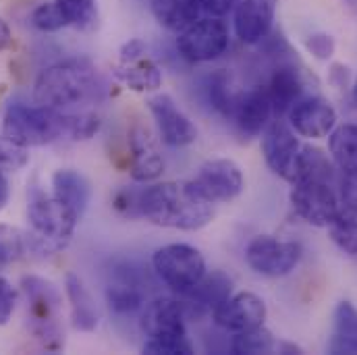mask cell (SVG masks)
Returning a JSON list of instances; mask_svg holds the SVG:
<instances>
[{"label": "cell", "mask_w": 357, "mask_h": 355, "mask_svg": "<svg viewBox=\"0 0 357 355\" xmlns=\"http://www.w3.org/2000/svg\"><path fill=\"white\" fill-rule=\"evenodd\" d=\"M142 218L156 227L199 231L210 225L214 212L191 185V181H165L142 187Z\"/></svg>", "instance_id": "6da1fadb"}, {"label": "cell", "mask_w": 357, "mask_h": 355, "mask_svg": "<svg viewBox=\"0 0 357 355\" xmlns=\"http://www.w3.org/2000/svg\"><path fill=\"white\" fill-rule=\"evenodd\" d=\"M100 75L88 59H67L46 67L36 84L33 100L40 106L67 110L93 100L100 91Z\"/></svg>", "instance_id": "7a4b0ae2"}, {"label": "cell", "mask_w": 357, "mask_h": 355, "mask_svg": "<svg viewBox=\"0 0 357 355\" xmlns=\"http://www.w3.org/2000/svg\"><path fill=\"white\" fill-rule=\"evenodd\" d=\"M27 218L31 225V231L27 233L29 254L40 256H52L65 250L79 222V218L63 202L40 189H36L29 197Z\"/></svg>", "instance_id": "3957f363"}, {"label": "cell", "mask_w": 357, "mask_h": 355, "mask_svg": "<svg viewBox=\"0 0 357 355\" xmlns=\"http://www.w3.org/2000/svg\"><path fill=\"white\" fill-rule=\"evenodd\" d=\"M2 133L25 148L48 146L67 137V112L40 104L10 102L4 110Z\"/></svg>", "instance_id": "277c9868"}, {"label": "cell", "mask_w": 357, "mask_h": 355, "mask_svg": "<svg viewBox=\"0 0 357 355\" xmlns=\"http://www.w3.org/2000/svg\"><path fill=\"white\" fill-rule=\"evenodd\" d=\"M21 289L27 299V316L29 328L40 345L48 352H61L65 345L63 328H61V310L63 295L54 282L42 276H23Z\"/></svg>", "instance_id": "5b68a950"}, {"label": "cell", "mask_w": 357, "mask_h": 355, "mask_svg": "<svg viewBox=\"0 0 357 355\" xmlns=\"http://www.w3.org/2000/svg\"><path fill=\"white\" fill-rule=\"evenodd\" d=\"M152 268L175 293L189 291L208 272L202 252L189 243H169L158 248L152 256Z\"/></svg>", "instance_id": "8992f818"}, {"label": "cell", "mask_w": 357, "mask_h": 355, "mask_svg": "<svg viewBox=\"0 0 357 355\" xmlns=\"http://www.w3.org/2000/svg\"><path fill=\"white\" fill-rule=\"evenodd\" d=\"M150 278L144 268L133 262H116L108 272L106 303L112 314L125 318L142 314L150 301Z\"/></svg>", "instance_id": "52a82bcc"}, {"label": "cell", "mask_w": 357, "mask_h": 355, "mask_svg": "<svg viewBox=\"0 0 357 355\" xmlns=\"http://www.w3.org/2000/svg\"><path fill=\"white\" fill-rule=\"evenodd\" d=\"M289 197L297 216L314 227H328L343 208L341 197L335 193L331 181L322 179L295 181Z\"/></svg>", "instance_id": "ba28073f"}, {"label": "cell", "mask_w": 357, "mask_h": 355, "mask_svg": "<svg viewBox=\"0 0 357 355\" xmlns=\"http://www.w3.org/2000/svg\"><path fill=\"white\" fill-rule=\"evenodd\" d=\"M177 48L189 63H210L229 48V27L220 17H202L178 33Z\"/></svg>", "instance_id": "9c48e42d"}, {"label": "cell", "mask_w": 357, "mask_h": 355, "mask_svg": "<svg viewBox=\"0 0 357 355\" xmlns=\"http://www.w3.org/2000/svg\"><path fill=\"white\" fill-rule=\"evenodd\" d=\"M193 189L210 204H229L237 199L245 189V177L241 167L231 158H214L204 163L195 177Z\"/></svg>", "instance_id": "30bf717a"}, {"label": "cell", "mask_w": 357, "mask_h": 355, "mask_svg": "<svg viewBox=\"0 0 357 355\" xmlns=\"http://www.w3.org/2000/svg\"><path fill=\"white\" fill-rule=\"evenodd\" d=\"M301 254L299 243L282 241L272 235H258L245 248V260L250 268L270 278L291 274L299 264Z\"/></svg>", "instance_id": "8fae6325"}, {"label": "cell", "mask_w": 357, "mask_h": 355, "mask_svg": "<svg viewBox=\"0 0 357 355\" xmlns=\"http://www.w3.org/2000/svg\"><path fill=\"white\" fill-rule=\"evenodd\" d=\"M301 148L295 133L282 123H272L262 137V154L268 169L289 183H295L297 179Z\"/></svg>", "instance_id": "7c38bea8"}, {"label": "cell", "mask_w": 357, "mask_h": 355, "mask_svg": "<svg viewBox=\"0 0 357 355\" xmlns=\"http://www.w3.org/2000/svg\"><path fill=\"white\" fill-rule=\"evenodd\" d=\"M266 316L268 310L264 299L252 291H241V293L231 295L212 312L214 324L233 335L262 326Z\"/></svg>", "instance_id": "4fadbf2b"}, {"label": "cell", "mask_w": 357, "mask_h": 355, "mask_svg": "<svg viewBox=\"0 0 357 355\" xmlns=\"http://www.w3.org/2000/svg\"><path fill=\"white\" fill-rule=\"evenodd\" d=\"M148 108L156 121L160 139L171 148H185L197 139V127L181 110L169 93H158L148 100Z\"/></svg>", "instance_id": "5bb4252c"}, {"label": "cell", "mask_w": 357, "mask_h": 355, "mask_svg": "<svg viewBox=\"0 0 357 355\" xmlns=\"http://www.w3.org/2000/svg\"><path fill=\"white\" fill-rule=\"evenodd\" d=\"M187 316L178 297H156L139 314V326L148 339H167L187 335Z\"/></svg>", "instance_id": "9a60e30c"}, {"label": "cell", "mask_w": 357, "mask_h": 355, "mask_svg": "<svg viewBox=\"0 0 357 355\" xmlns=\"http://www.w3.org/2000/svg\"><path fill=\"white\" fill-rule=\"evenodd\" d=\"M289 123L297 135L320 139L331 135V131L337 127V110L320 96L299 98L289 110Z\"/></svg>", "instance_id": "2e32d148"}, {"label": "cell", "mask_w": 357, "mask_h": 355, "mask_svg": "<svg viewBox=\"0 0 357 355\" xmlns=\"http://www.w3.org/2000/svg\"><path fill=\"white\" fill-rule=\"evenodd\" d=\"M231 295H233V280L222 270H214L210 274L206 272L202 280L189 291L178 293V299L189 320V318H202L206 314H212Z\"/></svg>", "instance_id": "e0dca14e"}, {"label": "cell", "mask_w": 357, "mask_h": 355, "mask_svg": "<svg viewBox=\"0 0 357 355\" xmlns=\"http://www.w3.org/2000/svg\"><path fill=\"white\" fill-rule=\"evenodd\" d=\"M129 156L131 177L135 183H150L165 173V158L158 152L152 133L142 123H135L129 129Z\"/></svg>", "instance_id": "ac0fdd59"}, {"label": "cell", "mask_w": 357, "mask_h": 355, "mask_svg": "<svg viewBox=\"0 0 357 355\" xmlns=\"http://www.w3.org/2000/svg\"><path fill=\"white\" fill-rule=\"evenodd\" d=\"M278 0H241L235 8V33L245 44H258L266 38L274 23Z\"/></svg>", "instance_id": "d6986e66"}, {"label": "cell", "mask_w": 357, "mask_h": 355, "mask_svg": "<svg viewBox=\"0 0 357 355\" xmlns=\"http://www.w3.org/2000/svg\"><path fill=\"white\" fill-rule=\"evenodd\" d=\"M272 102L266 88H254L250 91H241L233 110V119L237 127L245 135H258L268 125L272 116Z\"/></svg>", "instance_id": "ffe728a7"}, {"label": "cell", "mask_w": 357, "mask_h": 355, "mask_svg": "<svg viewBox=\"0 0 357 355\" xmlns=\"http://www.w3.org/2000/svg\"><path fill=\"white\" fill-rule=\"evenodd\" d=\"M52 195L63 202L79 220L84 212L88 210L89 197H91V187L88 179L79 171L73 169H61L52 175Z\"/></svg>", "instance_id": "44dd1931"}, {"label": "cell", "mask_w": 357, "mask_h": 355, "mask_svg": "<svg viewBox=\"0 0 357 355\" xmlns=\"http://www.w3.org/2000/svg\"><path fill=\"white\" fill-rule=\"evenodd\" d=\"M65 293L71 303V320L73 326L82 333H91L96 331L100 322V312L96 308V301L84 285V280L77 274H67L65 278Z\"/></svg>", "instance_id": "7402d4cb"}, {"label": "cell", "mask_w": 357, "mask_h": 355, "mask_svg": "<svg viewBox=\"0 0 357 355\" xmlns=\"http://www.w3.org/2000/svg\"><path fill=\"white\" fill-rule=\"evenodd\" d=\"M266 89L270 102H272V112L276 116H282V114H289L293 104L301 98L303 82H301V75L295 67L282 65L272 73Z\"/></svg>", "instance_id": "603a6c76"}, {"label": "cell", "mask_w": 357, "mask_h": 355, "mask_svg": "<svg viewBox=\"0 0 357 355\" xmlns=\"http://www.w3.org/2000/svg\"><path fill=\"white\" fill-rule=\"evenodd\" d=\"M150 8L154 19L175 33H181L191 23L202 19L204 13L199 0H150Z\"/></svg>", "instance_id": "cb8c5ba5"}, {"label": "cell", "mask_w": 357, "mask_h": 355, "mask_svg": "<svg viewBox=\"0 0 357 355\" xmlns=\"http://www.w3.org/2000/svg\"><path fill=\"white\" fill-rule=\"evenodd\" d=\"M328 354L357 355V308L351 301H341L335 310Z\"/></svg>", "instance_id": "d4e9b609"}, {"label": "cell", "mask_w": 357, "mask_h": 355, "mask_svg": "<svg viewBox=\"0 0 357 355\" xmlns=\"http://www.w3.org/2000/svg\"><path fill=\"white\" fill-rule=\"evenodd\" d=\"M116 77L125 88L133 91H156L162 86V71L160 67L150 61L148 56H142L131 63H121L116 69Z\"/></svg>", "instance_id": "484cf974"}, {"label": "cell", "mask_w": 357, "mask_h": 355, "mask_svg": "<svg viewBox=\"0 0 357 355\" xmlns=\"http://www.w3.org/2000/svg\"><path fill=\"white\" fill-rule=\"evenodd\" d=\"M328 150L343 175H357V125L345 123L331 131Z\"/></svg>", "instance_id": "4316f807"}, {"label": "cell", "mask_w": 357, "mask_h": 355, "mask_svg": "<svg viewBox=\"0 0 357 355\" xmlns=\"http://www.w3.org/2000/svg\"><path fill=\"white\" fill-rule=\"evenodd\" d=\"M278 347V343L274 341L272 333L262 326L243 331V333H235L233 341H231V352L237 355H260V354H274Z\"/></svg>", "instance_id": "83f0119b"}, {"label": "cell", "mask_w": 357, "mask_h": 355, "mask_svg": "<svg viewBox=\"0 0 357 355\" xmlns=\"http://www.w3.org/2000/svg\"><path fill=\"white\" fill-rule=\"evenodd\" d=\"M328 233L331 239L335 241V246L349 254V256H357V214L341 208L339 214L333 218V222L328 225Z\"/></svg>", "instance_id": "f1b7e54d"}, {"label": "cell", "mask_w": 357, "mask_h": 355, "mask_svg": "<svg viewBox=\"0 0 357 355\" xmlns=\"http://www.w3.org/2000/svg\"><path fill=\"white\" fill-rule=\"evenodd\" d=\"M206 88H208V100H210L212 108L218 110L220 114L233 119V110H235L239 93L233 89L231 75H227L225 71H216L208 77Z\"/></svg>", "instance_id": "f546056e"}, {"label": "cell", "mask_w": 357, "mask_h": 355, "mask_svg": "<svg viewBox=\"0 0 357 355\" xmlns=\"http://www.w3.org/2000/svg\"><path fill=\"white\" fill-rule=\"evenodd\" d=\"M29 254V239L17 227L0 225V266L15 264Z\"/></svg>", "instance_id": "4dcf8cb0"}, {"label": "cell", "mask_w": 357, "mask_h": 355, "mask_svg": "<svg viewBox=\"0 0 357 355\" xmlns=\"http://www.w3.org/2000/svg\"><path fill=\"white\" fill-rule=\"evenodd\" d=\"M65 13L69 25L91 29L98 23V0H54Z\"/></svg>", "instance_id": "1f68e13d"}, {"label": "cell", "mask_w": 357, "mask_h": 355, "mask_svg": "<svg viewBox=\"0 0 357 355\" xmlns=\"http://www.w3.org/2000/svg\"><path fill=\"white\" fill-rule=\"evenodd\" d=\"M31 25L44 33H52V31H59L63 27L69 25L65 13L61 10V6L56 2H42L40 6L33 8L31 13Z\"/></svg>", "instance_id": "d6a6232c"}, {"label": "cell", "mask_w": 357, "mask_h": 355, "mask_svg": "<svg viewBox=\"0 0 357 355\" xmlns=\"http://www.w3.org/2000/svg\"><path fill=\"white\" fill-rule=\"evenodd\" d=\"M102 127V121L96 112H79L71 114L67 112V137L73 142H86L91 139Z\"/></svg>", "instance_id": "836d02e7"}, {"label": "cell", "mask_w": 357, "mask_h": 355, "mask_svg": "<svg viewBox=\"0 0 357 355\" xmlns=\"http://www.w3.org/2000/svg\"><path fill=\"white\" fill-rule=\"evenodd\" d=\"M29 163V148L0 135V171H21Z\"/></svg>", "instance_id": "e575fe53"}, {"label": "cell", "mask_w": 357, "mask_h": 355, "mask_svg": "<svg viewBox=\"0 0 357 355\" xmlns=\"http://www.w3.org/2000/svg\"><path fill=\"white\" fill-rule=\"evenodd\" d=\"M195 352L189 335L167 337V339H148L144 343V354L154 355H191Z\"/></svg>", "instance_id": "d590c367"}, {"label": "cell", "mask_w": 357, "mask_h": 355, "mask_svg": "<svg viewBox=\"0 0 357 355\" xmlns=\"http://www.w3.org/2000/svg\"><path fill=\"white\" fill-rule=\"evenodd\" d=\"M142 187H121L112 195V208L125 218H142Z\"/></svg>", "instance_id": "8d00e7d4"}, {"label": "cell", "mask_w": 357, "mask_h": 355, "mask_svg": "<svg viewBox=\"0 0 357 355\" xmlns=\"http://www.w3.org/2000/svg\"><path fill=\"white\" fill-rule=\"evenodd\" d=\"M15 305H17V291L6 278L0 276V326L8 324V320L13 318Z\"/></svg>", "instance_id": "74e56055"}, {"label": "cell", "mask_w": 357, "mask_h": 355, "mask_svg": "<svg viewBox=\"0 0 357 355\" xmlns=\"http://www.w3.org/2000/svg\"><path fill=\"white\" fill-rule=\"evenodd\" d=\"M305 46L320 61H328L335 54V40L328 33H314V36H310L305 40Z\"/></svg>", "instance_id": "f35d334b"}, {"label": "cell", "mask_w": 357, "mask_h": 355, "mask_svg": "<svg viewBox=\"0 0 357 355\" xmlns=\"http://www.w3.org/2000/svg\"><path fill=\"white\" fill-rule=\"evenodd\" d=\"M341 204L357 214V175H343L341 181Z\"/></svg>", "instance_id": "ab89813d"}, {"label": "cell", "mask_w": 357, "mask_h": 355, "mask_svg": "<svg viewBox=\"0 0 357 355\" xmlns=\"http://www.w3.org/2000/svg\"><path fill=\"white\" fill-rule=\"evenodd\" d=\"M148 46L142 40H129L123 48H121V63H131L137 61L142 56H146Z\"/></svg>", "instance_id": "60d3db41"}, {"label": "cell", "mask_w": 357, "mask_h": 355, "mask_svg": "<svg viewBox=\"0 0 357 355\" xmlns=\"http://www.w3.org/2000/svg\"><path fill=\"white\" fill-rule=\"evenodd\" d=\"M13 44V31L8 27V23L0 17V52L6 50Z\"/></svg>", "instance_id": "b9f144b4"}, {"label": "cell", "mask_w": 357, "mask_h": 355, "mask_svg": "<svg viewBox=\"0 0 357 355\" xmlns=\"http://www.w3.org/2000/svg\"><path fill=\"white\" fill-rule=\"evenodd\" d=\"M8 195H10L8 181H6V177H4V173L0 171V210L8 204Z\"/></svg>", "instance_id": "7bdbcfd3"}, {"label": "cell", "mask_w": 357, "mask_h": 355, "mask_svg": "<svg viewBox=\"0 0 357 355\" xmlns=\"http://www.w3.org/2000/svg\"><path fill=\"white\" fill-rule=\"evenodd\" d=\"M351 100H354V104H356L357 108V80L356 84H354V89H351Z\"/></svg>", "instance_id": "ee69618b"}, {"label": "cell", "mask_w": 357, "mask_h": 355, "mask_svg": "<svg viewBox=\"0 0 357 355\" xmlns=\"http://www.w3.org/2000/svg\"><path fill=\"white\" fill-rule=\"evenodd\" d=\"M343 2H357V0H343Z\"/></svg>", "instance_id": "f6af8a7d"}]
</instances>
